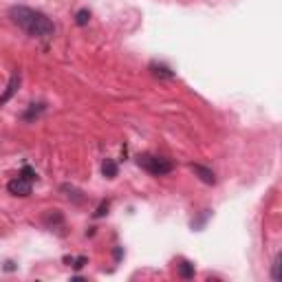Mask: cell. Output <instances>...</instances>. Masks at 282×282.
Masks as SVG:
<instances>
[{
  "label": "cell",
  "mask_w": 282,
  "mask_h": 282,
  "mask_svg": "<svg viewBox=\"0 0 282 282\" xmlns=\"http://www.w3.org/2000/svg\"><path fill=\"white\" fill-rule=\"evenodd\" d=\"M18 86H20V73L14 71V73H11V77H9V84H7V88H5V93L0 95V106H5L11 97L18 93Z\"/></svg>",
  "instance_id": "cell-4"
},
{
  "label": "cell",
  "mask_w": 282,
  "mask_h": 282,
  "mask_svg": "<svg viewBox=\"0 0 282 282\" xmlns=\"http://www.w3.org/2000/svg\"><path fill=\"white\" fill-rule=\"evenodd\" d=\"M102 174L106 176V179H115V176H117V163H115L113 159H106L102 163Z\"/></svg>",
  "instance_id": "cell-7"
},
{
  "label": "cell",
  "mask_w": 282,
  "mask_h": 282,
  "mask_svg": "<svg viewBox=\"0 0 282 282\" xmlns=\"http://www.w3.org/2000/svg\"><path fill=\"white\" fill-rule=\"evenodd\" d=\"M7 190L14 197H29V194H31V181L25 179V176H18V179L7 183Z\"/></svg>",
  "instance_id": "cell-3"
},
{
  "label": "cell",
  "mask_w": 282,
  "mask_h": 282,
  "mask_svg": "<svg viewBox=\"0 0 282 282\" xmlns=\"http://www.w3.org/2000/svg\"><path fill=\"white\" fill-rule=\"evenodd\" d=\"M150 71L154 73V75L168 77V79H172V77H174V73H172L168 66H165V64H157V62H152V64H150Z\"/></svg>",
  "instance_id": "cell-9"
},
{
  "label": "cell",
  "mask_w": 282,
  "mask_h": 282,
  "mask_svg": "<svg viewBox=\"0 0 282 282\" xmlns=\"http://www.w3.org/2000/svg\"><path fill=\"white\" fill-rule=\"evenodd\" d=\"M137 163H139V168H143L152 176H165L174 170V163H172L170 159L154 157V154H141V157L137 159Z\"/></svg>",
  "instance_id": "cell-2"
},
{
  "label": "cell",
  "mask_w": 282,
  "mask_h": 282,
  "mask_svg": "<svg viewBox=\"0 0 282 282\" xmlns=\"http://www.w3.org/2000/svg\"><path fill=\"white\" fill-rule=\"evenodd\" d=\"M44 111H47V104H42V102H40V104H31V106H29V111L22 113V122H33V119H38Z\"/></svg>",
  "instance_id": "cell-6"
},
{
  "label": "cell",
  "mask_w": 282,
  "mask_h": 282,
  "mask_svg": "<svg viewBox=\"0 0 282 282\" xmlns=\"http://www.w3.org/2000/svg\"><path fill=\"white\" fill-rule=\"evenodd\" d=\"M271 280H280V254L271 262Z\"/></svg>",
  "instance_id": "cell-11"
},
{
  "label": "cell",
  "mask_w": 282,
  "mask_h": 282,
  "mask_svg": "<svg viewBox=\"0 0 282 282\" xmlns=\"http://www.w3.org/2000/svg\"><path fill=\"white\" fill-rule=\"evenodd\" d=\"M179 275L183 280H192L194 278V264L187 260H181L179 262Z\"/></svg>",
  "instance_id": "cell-8"
},
{
  "label": "cell",
  "mask_w": 282,
  "mask_h": 282,
  "mask_svg": "<svg viewBox=\"0 0 282 282\" xmlns=\"http://www.w3.org/2000/svg\"><path fill=\"white\" fill-rule=\"evenodd\" d=\"M108 205H111V203H108V201H104V203H102L100 207H97V212H95V218H102L104 214H106V212H108Z\"/></svg>",
  "instance_id": "cell-13"
},
{
  "label": "cell",
  "mask_w": 282,
  "mask_h": 282,
  "mask_svg": "<svg viewBox=\"0 0 282 282\" xmlns=\"http://www.w3.org/2000/svg\"><path fill=\"white\" fill-rule=\"evenodd\" d=\"M20 176H25V179H29V181H36V170L33 168H29V165H25V168H22V172H20Z\"/></svg>",
  "instance_id": "cell-12"
},
{
  "label": "cell",
  "mask_w": 282,
  "mask_h": 282,
  "mask_svg": "<svg viewBox=\"0 0 282 282\" xmlns=\"http://www.w3.org/2000/svg\"><path fill=\"white\" fill-rule=\"evenodd\" d=\"M190 170H192L194 176H199L205 185H216V174L210 168H205V165H201V163H192L190 165Z\"/></svg>",
  "instance_id": "cell-5"
},
{
  "label": "cell",
  "mask_w": 282,
  "mask_h": 282,
  "mask_svg": "<svg viewBox=\"0 0 282 282\" xmlns=\"http://www.w3.org/2000/svg\"><path fill=\"white\" fill-rule=\"evenodd\" d=\"M115 260H122V247H117V249H115Z\"/></svg>",
  "instance_id": "cell-14"
},
{
  "label": "cell",
  "mask_w": 282,
  "mask_h": 282,
  "mask_svg": "<svg viewBox=\"0 0 282 282\" xmlns=\"http://www.w3.org/2000/svg\"><path fill=\"white\" fill-rule=\"evenodd\" d=\"M9 18L16 27L22 29V31L31 38L49 40V38H53V33H55V27H53V22L49 20V16L38 11V9L16 5V7L9 9Z\"/></svg>",
  "instance_id": "cell-1"
},
{
  "label": "cell",
  "mask_w": 282,
  "mask_h": 282,
  "mask_svg": "<svg viewBox=\"0 0 282 282\" xmlns=\"http://www.w3.org/2000/svg\"><path fill=\"white\" fill-rule=\"evenodd\" d=\"M88 20H90V11L88 9H79L75 14V25L77 27H86L88 25Z\"/></svg>",
  "instance_id": "cell-10"
}]
</instances>
